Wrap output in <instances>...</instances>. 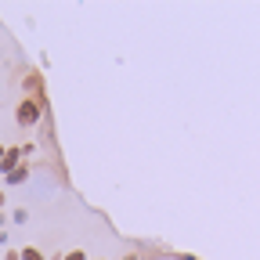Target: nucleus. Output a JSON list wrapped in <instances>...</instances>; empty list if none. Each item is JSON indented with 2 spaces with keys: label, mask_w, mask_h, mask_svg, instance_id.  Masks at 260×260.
<instances>
[{
  "label": "nucleus",
  "mask_w": 260,
  "mask_h": 260,
  "mask_svg": "<svg viewBox=\"0 0 260 260\" xmlns=\"http://www.w3.org/2000/svg\"><path fill=\"white\" fill-rule=\"evenodd\" d=\"M40 116H44V102H40V98H25V102H18V112H15L18 126H32Z\"/></svg>",
  "instance_id": "1"
},
{
  "label": "nucleus",
  "mask_w": 260,
  "mask_h": 260,
  "mask_svg": "<svg viewBox=\"0 0 260 260\" xmlns=\"http://www.w3.org/2000/svg\"><path fill=\"white\" fill-rule=\"evenodd\" d=\"M18 159H22V148H8V152H4V162H0V170H4V174L18 170V167H22Z\"/></svg>",
  "instance_id": "2"
},
{
  "label": "nucleus",
  "mask_w": 260,
  "mask_h": 260,
  "mask_svg": "<svg viewBox=\"0 0 260 260\" xmlns=\"http://www.w3.org/2000/svg\"><path fill=\"white\" fill-rule=\"evenodd\" d=\"M25 177H29V167H18V170H11V174H8V184H22Z\"/></svg>",
  "instance_id": "3"
},
{
  "label": "nucleus",
  "mask_w": 260,
  "mask_h": 260,
  "mask_svg": "<svg viewBox=\"0 0 260 260\" xmlns=\"http://www.w3.org/2000/svg\"><path fill=\"white\" fill-rule=\"evenodd\" d=\"M22 260H44V253L32 249V246H25V249H22Z\"/></svg>",
  "instance_id": "4"
},
{
  "label": "nucleus",
  "mask_w": 260,
  "mask_h": 260,
  "mask_svg": "<svg viewBox=\"0 0 260 260\" xmlns=\"http://www.w3.org/2000/svg\"><path fill=\"white\" fill-rule=\"evenodd\" d=\"M61 260H87V253H83V249H73V253H65Z\"/></svg>",
  "instance_id": "5"
},
{
  "label": "nucleus",
  "mask_w": 260,
  "mask_h": 260,
  "mask_svg": "<svg viewBox=\"0 0 260 260\" xmlns=\"http://www.w3.org/2000/svg\"><path fill=\"white\" fill-rule=\"evenodd\" d=\"M4 260H22V253H15V249H11V253H4Z\"/></svg>",
  "instance_id": "6"
},
{
  "label": "nucleus",
  "mask_w": 260,
  "mask_h": 260,
  "mask_svg": "<svg viewBox=\"0 0 260 260\" xmlns=\"http://www.w3.org/2000/svg\"><path fill=\"white\" fill-rule=\"evenodd\" d=\"M8 242V232H4V228H0V246H4Z\"/></svg>",
  "instance_id": "7"
},
{
  "label": "nucleus",
  "mask_w": 260,
  "mask_h": 260,
  "mask_svg": "<svg viewBox=\"0 0 260 260\" xmlns=\"http://www.w3.org/2000/svg\"><path fill=\"white\" fill-rule=\"evenodd\" d=\"M4 152H8V148H4V145H0V162H4Z\"/></svg>",
  "instance_id": "8"
},
{
  "label": "nucleus",
  "mask_w": 260,
  "mask_h": 260,
  "mask_svg": "<svg viewBox=\"0 0 260 260\" xmlns=\"http://www.w3.org/2000/svg\"><path fill=\"white\" fill-rule=\"evenodd\" d=\"M4 203H8V199H4V191H0V206H4Z\"/></svg>",
  "instance_id": "9"
},
{
  "label": "nucleus",
  "mask_w": 260,
  "mask_h": 260,
  "mask_svg": "<svg viewBox=\"0 0 260 260\" xmlns=\"http://www.w3.org/2000/svg\"><path fill=\"white\" fill-rule=\"evenodd\" d=\"M123 260H134V256H123Z\"/></svg>",
  "instance_id": "10"
}]
</instances>
